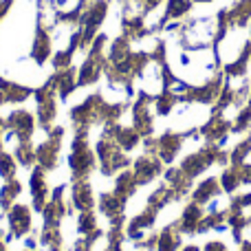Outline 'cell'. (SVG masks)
I'll list each match as a JSON object with an SVG mask.
<instances>
[{
  "label": "cell",
  "mask_w": 251,
  "mask_h": 251,
  "mask_svg": "<svg viewBox=\"0 0 251 251\" xmlns=\"http://www.w3.org/2000/svg\"><path fill=\"white\" fill-rule=\"evenodd\" d=\"M205 251H227V249H225V245H221V243H212V245H207Z\"/></svg>",
  "instance_id": "1"
}]
</instances>
